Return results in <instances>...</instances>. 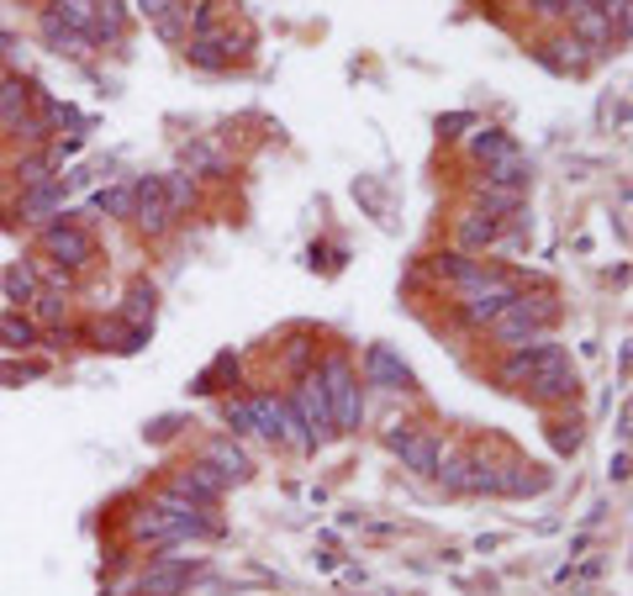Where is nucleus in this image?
I'll return each mask as SVG.
<instances>
[{
    "label": "nucleus",
    "mask_w": 633,
    "mask_h": 596,
    "mask_svg": "<svg viewBox=\"0 0 633 596\" xmlns=\"http://www.w3.org/2000/svg\"><path fill=\"white\" fill-rule=\"evenodd\" d=\"M560 317H565V306L554 291H543V285H517V296L491 317V338L502 343V349H523V343H539V338H554L560 328Z\"/></svg>",
    "instance_id": "nucleus-1"
},
{
    "label": "nucleus",
    "mask_w": 633,
    "mask_h": 596,
    "mask_svg": "<svg viewBox=\"0 0 633 596\" xmlns=\"http://www.w3.org/2000/svg\"><path fill=\"white\" fill-rule=\"evenodd\" d=\"M317 375H323V390H328L332 407V428L338 433H360L364 428V381L354 370V359L343 349H323L317 354Z\"/></svg>",
    "instance_id": "nucleus-2"
},
{
    "label": "nucleus",
    "mask_w": 633,
    "mask_h": 596,
    "mask_svg": "<svg viewBox=\"0 0 633 596\" xmlns=\"http://www.w3.org/2000/svg\"><path fill=\"white\" fill-rule=\"evenodd\" d=\"M37 248H43V259L48 265L69 269V274H80V269H91L101 259V243H95V227L85 217H54V222H43L37 227Z\"/></svg>",
    "instance_id": "nucleus-3"
},
{
    "label": "nucleus",
    "mask_w": 633,
    "mask_h": 596,
    "mask_svg": "<svg viewBox=\"0 0 633 596\" xmlns=\"http://www.w3.org/2000/svg\"><path fill=\"white\" fill-rule=\"evenodd\" d=\"M575 390H581V375H575L565 343L543 338L539 359H534V370H528V386H523V396H528L534 407H571Z\"/></svg>",
    "instance_id": "nucleus-4"
},
{
    "label": "nucleus",
    "mask_w": 633,
    "mask_h": 596,
    "mask_svg": "<svg viewBox=\"0 0 633 596\" xmlns=\"http://www.w3.org/2000/svg\"><path fill=\"white\" fill-rule=\"evenodd\" d=\"M517 274H507V269H496V265H485V274L470 285V291H459L454 296V323L465 332H481V328H491V317L507 306V301L517 296Z\"/></svg>",
    "instance_id": "nucleus-5"
},
{
    "label": "nucleus",
    "mask_w": 633,
    "mask_h": 596,
    "mask_svg": "<svg viewBox=\"0 0 633 596\" xmlns=\"http://www.w3.org/2000/svg\"><path fill=\"white\" fill-rule=\"evenodd\" d=\"M248 407H254V428H259V439L274 448H291V454H317V448L306 444L302 422L291 412V401H285V390H248Z\"/></svg>",
    "instance_id": "nucleus-6"
},
{
    "label": "nucleus",
    "mask_w": 633,
    "mask_h": 596,
    "mask_svg": "<svg viewBox=\"0 0 633 596\" xmlns=\"http://www.w3.org/2000/svg\"><path fill=\"white\" fill-rule=\"evenodd\" d=\"M285 401H291V412H296V422H302V433H306V444H312V448H328L332 439H338V428H332V407H328V390H323V375H317V370H312V375H302V381H291Z\"/></svg>",
    "instance_id": "nucleus-7"
},
{
    "label": "nucleus",
    "mask_w": 633,
    "mask_h": 596,
    "mask_svg": "<svg viewBox=\"0 0 633 596\" xmlns=\"http://www.w3.org/2000/svg\"><path fill=\"white\" fill-rule=\"evenodd\" d=\"M201 575H207L201 560H185V554H153L149 565L138 570L132 592H138V596H185Z\"/></svg>",
    "instance_id": "nucleus-8"
},
{
    "label": "nucleus",
    "mask_w": 633,
    "mask_h": 596,
    "mask_svg": "<svg viewBox=\"0 0 633 596\" xmlns=\"http://www.w3.org/2000/svg\"><path fill=\"white\" fill-rule=\"evenodd\" d=\"M496 476L502 465L491 454H449L433 480H444L449 496H496Z\"/></svg>",
    "instance_id": "nucleus-9"
},
{
    "label": "nucleus",
    "mask_w": 633,
    "mask_h": 596,
    "mask_svg": "<svg viewBox=\"0 0 633 596\" xmlns=\"http://www.w3.org/2000/svg\"><path fill=\"white\" fill-rule=\"evenodd\" d=\"M143 238H169L175 233V211H169V201H164V190H159V175H143L132 179V217H127Z\"/></svg>",
    "instance_id": "nucleus-10"
},
{
    "label": "nucleus",
    "mask_w": 633,
    "mask_h": 596,
    "mask_svg": "<svg viewBox=\"0 0 633 596\" xmlns=\"http://www.w3.org/2000/svg\"><path fill=\"white\" fill-rule=\"evenodd\" d=\"M354 370H360L364 386H375V390H412V386H418V381H412V370H407V359L396 354V349H386V343H370Z\"/></svg>",
    "instance_id": "nucleus-11"
},
{
    "label": "nucleus",
    "mask_w": 633,
    "mask_h": 596,
    "mask_svg": "<svg viewBox=\"0 0 633 596\" xmlns=\"http://www.w3.org/2000/svg\"><path fill=\"white\" fill-rule=\"evenodd\" d=\"M164 491H175V496H185V502H196V507H216L222 496H227V486L216 480V470L211 465H201V459H185V465H175V476H169V486Z\"/></svg>",
    "instance_id": "nucleus-12"
},
{
    "label": "nucleus",
    "mask_w": 633,
    "mask_h": 596,
    "mask_svg": "<svg viewBox=\"0 0 633 596\" xmlns=\"http://www.w3.org/2000/svg\"><path fill=\"white\" fill-rule=\"evenodd\" d=\"M201 465H211L222 486H248V480H254V459H248V448H243L238 439H227V433H222V439H207Z\"/></svg>",
    "instance_id": "nucleus-13"
},
{
    "label": "nucleus",
    "mask_w": 633,
    "mask_h": 596,
    "mask_svg": "<svg viewBox=\"0 0 633 596\" xmlns=\"http://www.w3.org/2000/svg\"><path fill=\"white\" fill-rule=\"evenodd\" d=\"M396 459H401V470L433 480V476H438V465H444V433H438V428H422V422H418V433L396 448Z\"/></svg>",
    "instance_id": "nucleus-14"
},
{
    "label": "nucleus",
    "mask_w": 633,
    "mask_h": 596,
    "mask_svg": "<svg viewBox=\"0 0 633 596\" xmlns=\"http://www.w3.org/2000/svg\"><path fill=\"white\" fill-rule=\"evenodd\" d=\"M37 32H43V43L54 48V54H69V59H85L95 43H91V32L85 27H74L69 16H63L59 5H48L43 16H37Z\"/></svg>",
    "instance_id": "nucleus-15"
},
{
    "label": "nucleus",
    "mask_w": 633,
    "mask_h": 596,
    "mask_svg": "<svg viewBox=\"0 0 633 596\" xmlns=\"http://www.w3.org/2000/svg\"><path fill=\"white\" fill-rule=\"evenodd\" d=\"M32 106H37V85L27 74H0V132L5 138H16V127L32 117Z\"/></svg>",
    "instance_id": "nucleus-16"
},
{
    "label": "nucleus",
    "mask_w": 633,
    "mask_h": 596,
    "mask_svg": "<svg viewBox=\"0 0 633 596\" xmlns=\"http://www.w3.org/2000/svg\"><path fill=\"white\" fill-rule=\"evenodd\" d=\"M63 201H69V185H63V175H54L48 185H32V190L16 196V217H22L27 227H43V222H54L63 211Z\"/></svg>",
    "instance_id": "nucleus-17"
},
{
    "label": "nucleus",
    "mask_w": 633,
    "mask_h": 596,
    "mask_svg": "<svg viewBox=\"0 0 633 596\" xmlns=\"http://www.w3.org/2000/svg\"><path fill=\"white\" fill-rule=\"evenodd\" d=\"M427 269H433V280H444L454 296H459V291H470V285L485 274V259L459 254V248H444V254H427Z\"/></svg>",
    "instance_id": "nucleus-18"
},
{
    "label": "nucleus",
    "mask_w": 633,
    "mask_h": 596,
    "mask_svg": "<svg viewBox=\"0 0 633 596\" xmlns=\"http://www.w3.org/2000/svg\"><path fill=\"white\" fill-rule=\"evenodd\" d=\"M491 243H502V222H496V217H485L481 207L454 217V248H459V254H485Z\"/></svg>",
    "instance_id": "nucleus-19"
},
{
    "label": "nucleus",
    "mask_w": 633,
    "mask_h": 596,
    "mask_svg": "<svg viewBox=\"0 0 633 596\" xmlns=\"http://www.w3.org/2000/svg\"><path fill=\"white\" fill-rule=\"evenodd\" d=\"M534 59L543 69H554V74H586V63L597 59L586 43H575V37H543L539 48H534Z\"/></svg>",
    "instance_id": "nucleus-20"
},
{
    "label": "nucleus",
    "mask_w": 633,
    "mask_h": 596,
    "mask_svg": "<svg viewBox=\"0 0 633 596\" xmlns=\"http://www.w3.org/2000/svg\"><path fill=\"white\" fill-rule=\"evenodd\" d=\"M554 476L543 470V465H528V459H507L502 465V476H496V496H539L549 491Z\"/></svg>",
    "instance_id": "nucleus-21"
},
{
    "label": "nucleus",
    "mask_w": 633,
    "mask_h": 596,
    "mask_svg": "<svg viewBox=\"0 0 633 596\" xmlns=\"http://www.w3.org/2000/svg\"><path fill=\"white\" fill-rule=\"evenodd\" d=\"M37 343H43V328L32 323V312L5 306V312H0V349H5V354H32Z\"/></svg>",
    "instance_id": "nucleus-22"
},
{
    "label": "nucleus",
    "mask_w": 633,
    "mask_h": 596,
    "mask_svg": "<svg viewBox=\"0 0 633 596\" xmlns=\"http://www.w3.org/2000/svg\"><path fill=\"white\" fill-rule=\"evenodd\" d=\"M517 143H513V132L507 127H496V121H476V132H470V159L476 164H502V159H513Z\"/></svg>",
    "instance_id": "nucleus-23"
},
{
    "label": "nucleus",
    "mask_w": 633,
    "mask_h": 596,
    "mask_svg": "<svg viewBox=\"0 0 633 596\" xmlns=\"http://www.w3.org/2000/svg\"><path fill=\"white\" fill-rule=\"evenodd\" d=\"M317 354H323V343L312 338V332H291L285 343H280V370L291 375V381H302L317 370Z\"/></svg>",
    "instance_id": "nucleus-24"
},
{
    "label": "nucleus",
    "mask_w": 633,
    "mask_h": 596,
    "mask_svg": "<svg viewBox=\"0 0 633 596\" xmlns=\"http://www.w3.org/2000/svg\"><path fill=\"white\" fill-rule=\"evenodd\" d=\"M238 375H243L238 354H216V359L207 364V370L196 375V390H201V396H233V386H238Z\"/></svg>",
    "instance_id": "nucleus-25"
},
{
    "label": "nucleus",
    "mask_w": 633,
    "mask_h": 596,
    "mask_svg": "<svg viewBox=\"0 0 633 596\" xmlns=\"http://www.w3.org/2000/svg\"><path fill=\"white\" fill-rule=\"evenodd\" d=\"M571 37H575V43H586L591 54H607V48H612V27H607V16L597 11V5L575 11V16H571Z\"/></svg>",
    "instance_id": "nucleus-26"
},
{
    "label": "nucleus",
    "mask_w": 633,
    "mask_h": 596,
    "mask_svg": "<svg viewBox=\"0 0 633 596\" xmlns=\"http://www.w3.org/2000/svg\"><path fill=\"white\" fill-rule=\"evenodd\" d=\"M481 179H485V185H496V190H517V196H528V185H534V164H528V159H523V149H517L513 159L491 164Z\"/></svg>",
    "instance_id": "nucleus-27"
},
{
    "label": "nucleus",
    "mask_w": 633,
    "mask_h": 596,
    "mask_svg": "<svg viewBox=\"0 0 633 596\" xmlns=\"http://www.w3.org/2000/svg\"><path fill=\"white\" fill-rule=\"evenodd\" d=\"M37 291H43V285H37L32 265H5V269H0V296L11 301V306H22V312H27L32 301H37Z\"/></svg>",
    "instance_id": "nucleus-28"
},
{
    "label": "nucleus",
    "mask_w": 633,
    "mask_h": 596,
    "mask_svg": "<svg viewBox=\"0 0 633 596\" xmlns=\"http://www.w3.org/2000/svg\"><path fill=\"white\" fill-rule=\"evenodd\" d=\"M153 312H159V285L153 280H132L127 285V306H121V323L153 328Z\"/></svg>",
    "instance_id": "nucleus-29"
},
{
    "label": "nucleus",
    "mask_w": 633,
    "mask_h": 596,
    "mask_svg": "<svg viewBox=\"0 0 633 596\" xmlns=\"http://www.w3.org/2000/svg\"><path fill=\"white\" fill-rule=\"evenodd\" d=\"M222 422H227V439H259V428H254V407H248V390H233V396H222Z\"/></svg>",
    "instance_id": "nucleus-30"
},
{
    "label": "nucleus",
    "mask_w": 633,
    "mask_h": 596,
    "mask_svg": "<svg viewBox=\"0 0 633 596\" xmlns=\"http://www.w3.org/2000/svg\"><path fill=\"white\" fill-rule=\"evenodd\" d=\"M11 175H16V185H22V190H32V185H48V179H54V153H48V149H27L22 159H16V170H11Z\"/></svg>",
    "instance_id": "nucleus-31"
},
{
    "label": "nucleus",
    "mask_w": 633,
    "mask_h": 596,
    "mask_svg": "<svg viewBox=\"0 0 633 596\" xmlns=\"http://www.w3.org/2000/svg\"><path fill=\"white\" fill-rule=\"evenodd\" d=\"M159 190H164V201H169V211H175V217H185V211L196 207V175H185V170L159 175Z\"/></svg>",
    "instance_id": "nucleus-32"
},
{
    "label": "nucleus",
    "mask_w": 633,
    "mask_h": 596,
    "mask_svg": "<svg viewBox=\"0 0 633 596\" xmlns=\"http://www.w3.org/2000/svg\"><path fill=\"white\" fill-rule=\"evenodd\" d=\"M476 207L485 211V217H496V222H502V217H513L517 207H528V196H517V190H496V185H476Z\"/></svg>",
    "instance_id": "nucleus-33"
},
{
    "label": "nucleus",
    "mask_w": 633,
    "mask_h": 596,
    "mask_svg": "<svg viewBox=\"0 0 633 596\" xmlns=\"http://www.w3.org/2000/svg\"><path fill=\"white\" fill-rule=\"evenodd\" d=\"M543 433H549V448H554V454H575V448H581V439H586V428H581V418H549L543 422Z\"/></svg>",
    "instance_id": "nucleus-34"
},
{
    "label": "nucleus",
    "mask_w": 633,
    "mask_h": 596,
    "mask_svg": "<svg viewBox=\"0 0 633 596\" xmlns=\"http://www.w3.org/2000/svg\"><path fill=\"white\" fill-rule=\"evenodd\" d=\"M185 175H207V179H222L227 175V159L211 149V143H190L185 149Z\"/></svg>",
    "instance_id": "nucleus-35"
},
{
    "label": "nucleus",
    "mask_w": 633,
    "mask_h": 596,
    "mask_svg": "<svg viewBox=\"0 0 633 596\" xmlns=\"http://www.w3.org/2000/svg\"><path fill=\"white\" fill-rule=\"evenodd\" d=\"M185 16H190V37H216L222 32V0H196V5H185Z\"/></svg>",
    "instance_id": "nucleus-36"
},
{
    "label": "nucleus",
    "mask_w": 633,
    "mask_h": 596,
    "mask_svg": "<svg viewBox=\"0 0 633 596\" xmlns=\"http://www.w3.org/2000/svg\"><path fill=\"white\" fill-rule=\"evenodd\" d=\"M597 11L607 16V27H612V43L623 48L629 43V27H633V0H591Z\"/></svg>",
    "instance_id": "nucleus-37"
},
{
    "label": "nucleus",
    "mask_w": 633,
    "mask_h": 596,
    "mask_svg": "<svg viewBox=\"0 0 633 596\" xmlns=\"http://www.w3.org/2000/svg\"><path fill=\"white\" fill-rule=\"evenodd\" d=\"M27 312L37 328H63V312H69V306H63V291H37V301H32Z\"/></svg>",
    "instance_id": "nucleus-38"
},
{
    "label": "nucleus",
    "mask_w": 633,
    "mask_h": 596,
    "mask_svg": "<svg viewBox=\"0 0 633 596\" xmlns=\"http://www.w3.org/2000/svg\"><path fill=\"white\" fill-rule=\"evenodd\" d=\"M185 54L196 69H233V59L216 48V37H185Z\"/></svg>",
    "instance_id": "nucleus-39"
},
{
    "label": "nucleus",
    "mask_w": 633,
    "mask_h": 596,
    "mask_svg": "<svg viewBox=\"0 0 633 596\" xmlns=\"http://www.w3.org/2000/svg\"><path fill=\"white\" fill-rule=\"evenodd\" d=\"M95 211H106V217H132V185H112V190H95Z\"/></svg>",
    "instance_id": "nucleus-40"
},
{
    "label": "nucleus",
    "mask_w": 633,
    "mask_h": 596,
    "mask_svg": "<svg viewBox=\"0 0 633 596\" xmlns=\"http://www.w3.org/2000/svg\"><path fill=\"white\" fill-rule=\"evenodd\" d=\"M180 428H185V418H175V412H169V418H153L149 428H143V439H149V444H169Z\"/></svg>",
    "instance_id": "nucleus-41"
},
{
    "label": "nucleus",
    "mask_w": 633,
    "mask_h": 596,
    "mask_svg": "<svg viewBox=\"0 0 633 596\" xmlns=\"http://www.w3.org/2000/svg\"><path fill=\"white\" fill-rule=\"evenodd\" d=\"M412 433H418V422H407V418H391V422H386V428H380V444H386V448H391V454H396V448L407 444Z\"/></svg>",
    "instance_id": "nucleus-42"
},
{
    "label": "nucleus",
    "mask_w": 633,
    "mask_h": 596,
    "mask_svg": "<svg viewBox=\"0 0 633 596\" xmlns=\"http://www.w3.org/2000/svg\"><path fill=\"white\" fill-rule=\"evenodd\" d=\"M534 5V16H543V22H565L571 16V0H528Z\"/></svg>",
    "instance_id": "nucleus-43"
},
{
    "label": "nucleus",
    "mask_w": 633,
    "mask_h": 596,
    "mask_svg": "<svg viewBox=\"0 0 633 596\" xmlns=\"http://www.w3.org/2000/svg\"><path fill=\"white\" fill-rule=\"evenodd\" d=\"M153 27H159V37H169V43H185V11H169V16H159Z\"/></svg>",
    "instance_id": "nucleus-44"
},
{
    "label": "nucleus",
    "mask_w": 633,
    "mask_h": 596,
    "mask_svg": "<svg viewBox=\"0 0 633 596\" xmlns=\"http://www.w3.org/2000/svg\"><path fill=\"white\" fill-rule=\"evenodd\" d=\"M465 127H476V117L470 112H449V117H438V138H459Z\"/></svg>",
    "instance_id": "nucleus-45"
},
{
    "label": "nucleus",
    "mask_w": 633,
    "mask_h": 596,
    "mask_svg": "<svg viewBox=\"0 0 633 596\" xmlns=\"http://www.w3.org/2000/svg\"><path fill=\"white\" fill-rule=\"evenodd\" d=\"M138 11H143L149 22H159V16H169V11H185V0H138Z\"/></svg>",
    "instance_id": "nucleus-46"
},
{
    "label": "nucleus",
    "mask_w": 633,
    "mask_h": 596,
    "mask_svg": "<svg viewBox=\"0 0 633 596\" xmlns=\"http://www.w3.org/2000/svg\"><path fill=\"white\" fill-rule=\"evenodd\" d=\"M16 381H22V386L32 381V375H27V364H0V386H16Z\"/></svg>",
    "instance_id": "nucleus-47"
},
{
    "label": "nucleus",
    "mask_w": 633,
    "mask_h": 596,
    "mask_svg": "<svg viewBox=\"0 0 633 596\" xmlns=\"http://www.w3.org/2000/svg\"><path fill=\"white\" fill-rule=\"evenodd\" d=\"M607 476L618 480V486L629 480V448H618V454H612V465H607Z\"/></svg>",
    "instance_id": "nucleus-48"
}]
</instances>
